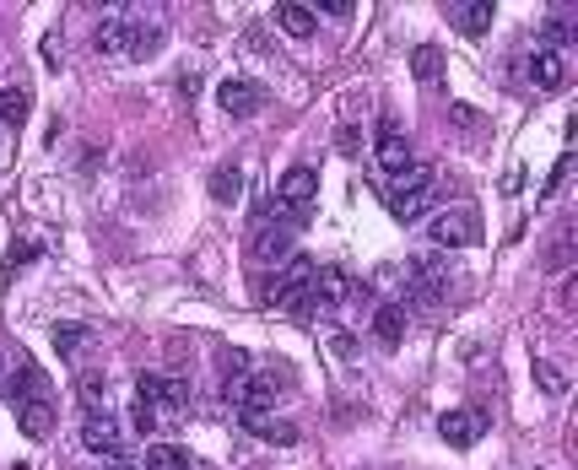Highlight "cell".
I'll return each mask as SVG.
<instances>
[{
  "instance_id": "cell-1",
  "label": "cell",
  "mask_w": 578,
  "mask_h": 470,
  "mask_svg": "<svg viewBox=\"0 0 578 470\" xmlns=\"http://www.w3.org/2000/svg\"><path fill=\"white\" fill-rule=\"evenodd\" d=\"M308 281H314V260H308V254H292L260 292H265V303H276V308H298L308 298Z\"/></svg>"
},
{
  "instance_id": "cell-2",
  "label": "cell",
  "mask_w": 578,
  "mask_h": 470,
  "mask_svg": "<svg viewBox=\"0 0 578 470\" xmlns=\"http://www.w3.org/2000/svg\"><path fill=\"white\" fill-rule=\"evenodd\" d=\"M136 400H141V406H152L168 422V416H179L184 406H190V384L173 379V373H141V379H136Z\"/></svg>"
},
{
  "instance_id": "cell-3",
  "label": "cell",
  "mask_w": 578,
  "mask_h": 470,
  "mask_svg": "<svg viewBox=\"0 0 578 470\" xmlns=\"http://www.w3.org/2000/svg\"><path fill=\"white\" fill-rule=\"evenodd\" d=\"M476 233H481L476 206H449L427 222V238H433L438 249H465V244H476Z\"/></svg>"
},
{
  "instance_id": "cell-4",
  "label": "cell",
  "mask_w": 578,
  "mask_h": 470,
  "mask_svg": "<svg viewBox=\"0 0 578 470\" xmlns=\"http://www.w3.org/2000/svg\"><path fill=\"white\" fill-rule=\"evenodd\" d=\"M427 195H433V168L411 163L400 173V190L389 195V211H395V222H416L427 211Z\"/></svg>"
},
{
  "instance_id": "cell-5",
  "label": "cell",
  "mask_w": 578,
  "mask_h": 470,
  "mask_svg": "<svg viewBox=\"0 0 578 470\" xmlns=\"http://www.w3.org/2000/svg\"><path fill=\"white\" fill-rule=\"evenodd\" d=\"M227 400L238 416H265L276 406V373H244V379H227Z\"/></svg>"
},
{
  "instance_id": "cell-6",
  "label": "cell",
  "mask_w": 578,
  "mask_h": 470,
  "mask_svg": "<svg viewBox=\"0 0 578 470\" xmlns=\"http://www.w3.org/2000/svg\"><path fill=\"white\" fill-rule=\"evenodd\" d=\"M82 443H87L92 454H109V460H125V443H130V438H125V427H119L109 411H98V416H87V422H82Z\"/></svg>"
},
{
  "instance_id": "cell-7",
  "label": "cell",
  "mask_w": 578,
  "mask_h": 470,
  "mask_svg": "<svg viewBox=\"0 0 578 470\" xmlns=\"http://www.w3.org/2000/svg\"><path fill=\"white\" fill-rule=\"evenodd\" d=\"M130 28H136V11H130V6L109 11V17L98 22V33H92V49H98V55H125Z\"/></svg>"
},
{
  "instance_id": "cell-8",
  "label": "cell",
  "mask_w": 578,
  "mask_h": 470,
  "mask_svg": "<svg viewBox=\"0 0 578 470\" xmlns=\"http://www.w3.org/2000/svg\"><path fill=\"white\" fill-rule=\"evenodd\" d=\"M438 433H443V443H454V449H470V443H481V433H487V416L481 411H449L438 422Z\"/></svg>"
},
{
  "instance_id": "cell-9",
  "label": "cell",
  "mask_w": 578,
  "mask_h": 470,
  "mask_svg": "<svg viewBox=\"0 0 578 470\" xmlns=\"http://www.w3.org/2000/svg\"><path fill=\"white\" fill-rule=\"evenodd\" d=\"M217 103H222V109L233 114V119H249V114L265 103V92L254 87V82H244V76H233V82H222V87H217Z\"/></svg>"
},
{
  "instance_id": "cell-10",
  "label": "cell",
  "mask_w": 578,
  "mask_h": 470,
  "mask_svg": "<svg viewBox=\"0 0 578 470\" xmlns=\"http://www.w3.org/2000/svg\"><path fill=\"white\" fill-rule=\"evenodd\" d=\"M249 254L260 265H287L292 260V227H260L254 244H249Z\"/></svg>"
},
{
  "instance_id": "cell-11",
  "label": "cell",
  "mask_w": 578,
  "mask_h": 470,
  "mask_svg": "<svg viewBox=\"0 0 578 470\" xmlns=\"http://www.w3.org/2000/svg\"><path fill=\"white\" fill-rule=\"evenodd\" d=\"M379 168H384V173H395V179L411 168V141L400 136V130L389 125V119L379 125Z\"/></svg>"
},
{
  "instance_id": "cell-12",
  "label": "cell",
  "mask_w": 578,
  "mask_h": 470,
  "mask_svg": "<svg viewBox=\"0 0 578 470\" xmlns=\"http://www.w3.org/2000/svg\"><path fill=\"white\" fill-rule=\"evenodd\" d=\"M276 190H281V200H287V206H308V200H314L319 195V173L314 168H308V163H298V168H287V173H281V184H276Z\"/></svg>"
},
{
  "instance_id": "cell-13",
  "label": "cell",
  "mask_w": 578,
  "mask_h": 470,
  "mask_svg": "<svg viewBox=\"0 0 578 470\" xmlns=\"http://www.w3.org/2000/svg\"><path fill=\"white\" fill-rule=\"evenodd\" d=\"M400 335H406V308H400V303H379V308H373V341H379L384 352H395Z\"/></svg>"
},
{
  "instance_id": "cell-14",
  "label": "cell",
  "mask_w": 578,
  "mask_h": 470,
  "mask_svg": "<svg viewBox=\"0 0 578 470\" xmlns=\"http://www.w3.org/2000/svg\"><path fill=\"white\" fill-rule=\"evenodd\" d=\"M17 422H22V433H28L33 443H44L49 433H55V406H49L44 395H38V400H22V406H17Z\"/></svg>"
},
{
  "instance_id": "cell-15",
  "label": "cell",
  "mask_w": 578,
  "mask_h": 470,
  "mask_svg": "<svg viewBox=\"0 0 578 470\" xmlns=\"http://www.w3.org/2000/svg\"><path fill=\"white\" fill-rule=\"evenodd\" d=\"M276 22H281V33H287V38H314V33H319L314 6H298V0H281V6H276Z\"/></svg>"
},
{
  "instance_id": "cell-16",
  "label": "cell",
  "mask_w": 578,
  "mask_h": 470,
  "mask_svg": "<svg viewBox=\"0 0 578 470\" xmlns=\"http://www.w3.org/2000/svg\"><path fill=\"white\" fill-rule=\"evenodd\" d=\"M530 82H535V92H557L562 82H568V60L551 55V49H541V55L530 60Z\"/></svg>"
},
{
  "instance_id": "cell-17",
  "label": "cell",
  "mask_w": 578,
  "mask_h": 470,
  "mask_svg": "<svg viewBox=\"0 0 578 470\" xmlns=\"http://www.w3.org/2000/svg\"><path fill=\"white\" fill-rule=\"evenodd\" d=\"M449 22L465 38H481V33L492 28V6H481V0H470V6H449Z\"/></svg>"
},
{
  "instance_id": "cell-18",
  "label": "cell",
  "mask_w": 578,
  "mask_h": 470,
  "mask_svg": "<svg viewBox=\"0 0 578 470\" xmlns=\"http://www.w3.org/2000/svg\"><path fill=\"white\" fill-rule=\"evenodd\" d=\"M55 352L65 362H82L92 352V330L87 325H55Z\"/></svg>"
},
{
  "instance_id": "cell-19",
  "label": "cell",
  "mask_w": 578,
  "mask_h": 470,
  "mask_svg": "<svg viewBox=\"0 0 578 470\" xmlns=\"http://www.w3.org/2000/svg\"><path fill=\"white\" fill-rule=\"evenodd\" d=\"M238 195H244V168L222 163L217 173H211V200H217V206H233Z\"/></svg>"
},
{
  "instance_id": "cell-20",
  "label": "cell",
  "mask_w": 578,
  "mask_h": 470,
  "mask_svg": "<svg viewBox=\"0 0 578 470\" xmlns=\"http://www.w3.org/2000/svg\"><path fill=\"white\" fill-rule=\"evenodd\" d=\"M157 49H163V28H157V22H141V17H136V28H130L125 55H130V60H152Z\"/></svg>"
},
{
  "instance_id": "cell-21",
  "label": "cell",
  "mask_w": 578,
  "mask_h": 470,
  "mask_svg": "<svg viewBox=\"0 0 578 470\" xmlns=\"http://www.w3.org/2000/svg\"><path fill=\"white\" fill-rule=\"evenodd\" d=\"M195 460L179 443H146V470H190Z\"/></svg>"
},
{
  "instance_id": "cell-22",
  "label": "cell",
  "mask_w": 578,
  "mask_h": 470,
  "mask_svg": "<svg viewBox=\"0 0 578 470\" xmlns=\"http://www.w3.org/2000/svg\"><path fill=\"white\" fill-rule=\"evenodd\" d=\"M244 427L265 443H298V427L292 422H271V416H244Z\"/></svg>"
},
{
  "instance_id": "cell-23",
  "label": "cell",
  "mask_w": 578,
  "mask_h": 470,
  "mask_svg": "<svg viewBox=\"0 0 578 470\" xmlns=\"http://www.w3.org/2000/svg\"><path fill=\"white\" fill-rule=\"evenodd\" d=\"M411 76H416V82H422V87H433V82H438V76H443V55H438V49H433V44H422V49H411Z\"/></svg>"
},
{
  "instance_id": "cell-24",
  "label": "cell",
  "mask_w": 578,
  "mask_h": 470,
  "mask_svg": "<svg viewBox=\"0 0 578 470\" xmlns=\"http://www.w3.org/2000/svg\"><path fill=\"white\" fill-rule=\"evenodd\" d=\"M28 109H33V98H28L22 87H6V92H0V125H22Z\"/></svg>"
},
{
  "instance_id": "cell-25",
  "label": "cell",
  "mask_w": 578,
  "mask_h": 470,
  "mask_svg": "<svg viewBox=\"0 0 578 470\" xmlns=\"http://www.w3.org/2000/svg\"><path fill=\"white\" fill-rule=\"evenodd\" d=\"M82 400H87V416L109 411V379L103 373H82Z\"/></svg>"
},
{
  "instance_id": "cell-26",
  "label": "cell",
  "mask_w": 578,
  "mask_h": 470,
  "mask_svg": "<svg viewBox=\"0 0 578 470\" xmlns=\"http://www.w3.org/2000/svg\"><path fill=\"white\" fill-rule=\"evenodd\" d=\"M541 44L551 49V55H557L562 44H573V17H568V11H562V17H551V22H541Z\"/></svg>"
},
{
  "instance_id": "cell-27",
  "label": "cell",
  "mask_w": 578,
  "mask_h": 470,
  "mask_svg": "<svg viewBox=\"0 0 578 470\" xmlns=\"http://www.w3.org/2000/svg\"><path fill=\"white\" fill-rule=\"evenodd\" d=\"M130 427H136V438H157V433H163V416H157L152 406H141V400H136V406H130Z\"/></svg>"
},
{
  "instance_id": "cell-28",
  "label": "cell",
  "mask_w": 578,
  "mask_h": 470,
  "mask_svg": "<svg viewBox=\"0 0 578 470\" xmlns=\"http://www.w3.org/2000/svg\"><path fill=\"white\" fill-rule=\"evenodd\" d=\"M38 260V244H11V254H6V265H0V281H11L22 271V265H33Z\"/></svg>"
},
{
  "instance_id": "cell-29",
  "label": "cell",
  "mask_w": 578,
  "mask_h": 470,
  "mask_svg": "<svg viewBox=\"0 0 578 470\" xmlns=\"http://www.w3.org/2000/svg\"><path fill=\"white\" fill-rule=\"evenodd\" d=\"M568 260H573V233L562 227L557 244H551V254H546V271H568Z\"/></svg>"
},
{
  "instance_id": "cell-30",
  "label": "cell",
  "mask_w": 578,
  "mask_h": 470,
  "mask_svg": "<svg viewBox=\"0 0 578 470\" xmlns=\"http://www.w3.org/2000/svg\"><path fill=\"white\" fill-rule=\"evenodd\" d=\"M535 379H541V389H546V395H562V389H568V379H562V368H557V362H535Z\"/></svg>"
},
{
  "instance_id": "cell-31",
  "label": "cell",
  "mask_w": 578,
  "mask_h": 470,
  "mask_svg": "<svg viewBox=\"0 0 578 470\" xmlns=\"http://www.w3.org/2000/svg\"><path fill=\"white\" fill-rule=\"evenodd\" d=\"M244 368H249V357L238 352V346H227V352H222V373H227V379H244Z\"/></svg>"
},
{
  "instance_id": "cell-32",
  "label": "cell",
  "mask_w": 578,
  "mask_h": 470,
  "mask_svg": "<svg viewBox=\"0 0 578 470\" xmlns=\"http://www.w3.org/2000/svg\"><path fill=\"white\" fill-rule=\"evenodd\" d=\"M335 146H341L346 157L362 152V130H357V125H341V130H335Z\"/></svg>"
},
{
  "instance_id": "cell-33",
  "label": "cell",
  "mask_w": 578,
  "mask_h": 470,
  "mask_svg": "<svg viewBox=\"0 0 578 470\" xmlns=\"http://www.w3.org/2000/svg\"><path fill=\"white\" fill-rule=\"evenodd\" d=\"M352 11H357L352 0H325V6L314 11V17H352Z\"/></svg>"
},
{
  "instance_id": "cell-34",
  "label": "cell",
  "mask_w": 578,
  "mask_h": 470,
  "mask_svg": "<svg viewBox=\"0 0 578 470\" xmlns=\"http://www.w3.org/2000/svg\"><path fill=\"white\" fill-rule=\"evenodd\" d=\"M476 119H481V114H476V109H465V103L454 109V125H460V130H476Z\"/></svg>"
},
{
  "instance_id": "cell-35",
  "label": "cell",
  "mask_w": 578,
  "mask_h": 470,
  "mask_svg": "<svg viewBox=\"0 0 578 470\" xmlns=\"http://www.w3.org/2000/svg\"><path fill=\"white\" fill-rule=\"evenodd\" d=\"M330 346H335L341 357H352V352H357V346H352V335H346V330H335V341H330Z\"/></svg>"
},
{
  "instance_id": "cell-36",
  "label": "cell",
  "mask_w": 578,
  "mask_h": 470,
  "mask_svg": "<svg viewBox=\"0 0 578 470\" xmlns=\"http://www.w3.org/2000/svg\"><path fill=\"white\" fill-rule=\"evenodd\" d=\"M179 92H184V98H195V92H200V76L184 71V76H179Z\"/></svg>"
},
{
  "instance_id": "cell-37",
  "label": "cell",
  "mask_w": 578,
  "mask_h": 470,
  "mask_svg": "<svg viewBox=\"0 0 578 470\" xmlns=\"http://www.w3.org/2000/svg\"><path fill=\"white\" fill-rule=\"evenodd\" d=\"M6 379H11V373H6V357H0V389H6Z\"/></svg>"
},
{
  "instance_id": "cell-38",
  "label": "cell",
  "mask_w": 578,
  "mask_h": 470,
  "mask_svg": "<svg viewBox=\"0 0 578 470\" xmlns=\"http://www.w3.org/2000/svg\"><path fill=\"white\" fill-rule=\"evenodd\" d=\"M109 470H136V465H130V460H114V465H109Z\"/></svg>"
},
{
  "instance_id": "cell-39",
  "label": "cell",
  "mask_w": 578,
  "mask_h": 470,
  "mask_svg": "<svg viewBox=\"0 0 578 470\" xmlns=\"http://www.w3.org/2000/svg\"><path fill=\"white\" fill-rule=\"evenodd\" d=\"M0 130H6V125H0ZM0 152H6V141H0Z\"/></svg>"
}]
</instances>
